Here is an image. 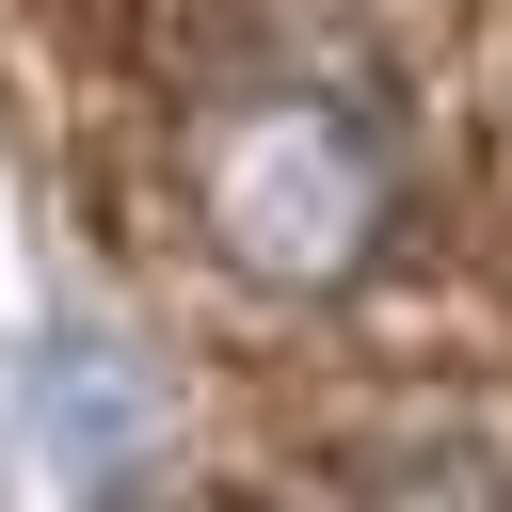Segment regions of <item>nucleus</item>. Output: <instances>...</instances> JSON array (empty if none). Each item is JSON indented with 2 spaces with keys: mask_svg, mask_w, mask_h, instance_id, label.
<instances>
[{
  "mask_svg": "<svg viewBox=\"0 0 512 512\" xmlns=\"http://www.w3.org/2000/svg\"><path fill=\"white\" fill-rule=\"evenodd\" d=\"M176 160H192V224L240 288H352L384 256L400 160H384V112L336 64H240L224 96H192Z\"/></svg>",
  "mask_w": 512,
  "mask_h": 512,
  "instance_id": "obj_1",
  "label": "nucleus"
}]
</instances>
